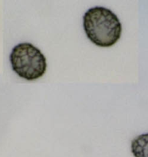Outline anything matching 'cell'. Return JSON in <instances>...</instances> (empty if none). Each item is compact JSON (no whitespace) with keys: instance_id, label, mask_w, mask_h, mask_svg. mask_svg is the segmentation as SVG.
Wrapping results in <instances>:
<instances>
[{"instance_id":"obj_1","label":"cell","mask_w":148,"mask_h":157,"mask_svg":"<svg viewBox=\"0 0 148 157\" xmlns=\"http://www.w3.org/2000/svg\"><path fill=\"white\" fill-rule=\"evenodd\" d=\"M83 27L88 38L101 48L116 44L122 32L118 17L111 9L101 6L91 8L84 13Z\"/></svg>"},{"instance_id":"obj_2","label":"cell","mask_w":148,"mask_h":157,"mask_svg":"<svg viewBox=\"0 0 148 157\" xmlns=\"http://www.w3.org/2000/svg\"><path fill=\"white\" fill-rule=\"evenodd\" d=\"M9 60L14 72L27 81L41 78L47 68L45 55L31 43H20L15 45L12 48Z\"/></svg>"},{"instance_id":"obj_3","label":"cell","mask_w":148,"mask_h":157,"mask_svg":"<svg viewBox=\"0 0 148 157\" xmlns=\"http://www.w3.org/2000/svg\"><path fill=\"white\" fill-rule=\"evenodd\" d=\"M131 152L134 157H148V133L139 135L132 140Z\"/></svg>"}]
</instances>
